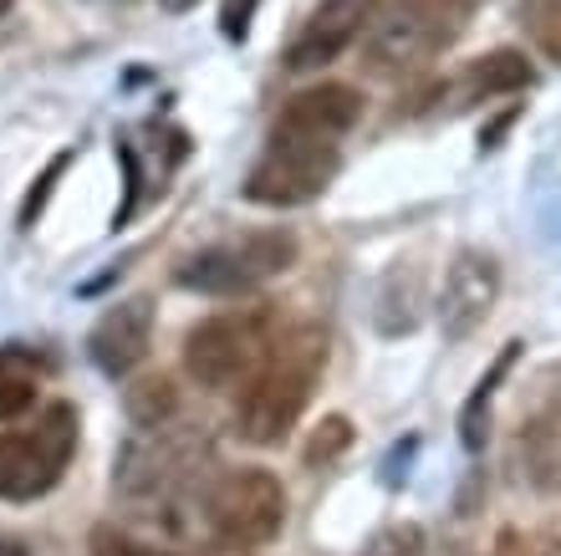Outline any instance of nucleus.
Returning <instances> with one entry per match:
<instances>
[{
    "mask_svg": "<svg viewBox=\"0 0 561 556\" xmlns=\"http://www.w3.org/2000/svg\"><path fill=\"white\" fill-rule=\"evenodd\" d=\"M5 11H11V0H0V21H5Z\"/></svg>",
    "mask_w": 561,
    "mask_h": 556,
    "instance_id": "obj_23",
    "label": "nucleus"
},
{
    "mask_svg": "<svg viewBox=\"0 0 561 556\" xmlns=\"http://www.w3.org/2000/svg\"><path fill=\"white\" fill-rule=\"evenodd\" d=\"M501 296V265L490 261L485 250H459L449 276H444V292H439V327L449 342L470 337L474 327L490 317Z\"/></svg>",
    "mask_w": 561,
    "mask_h": 556,
    "instance_id": "obj_9",
    "label": "nucleus"
},
{
    "mask_svg": "<svg viewBox=\"0 0 561 556\" xmlns=\"http://www.w3.org/2000/svg\"><path fill=\"white\" fill-rule=\"evenodd\" d=\"M474 0H378L363 31V61L373 77H409L449 52L470 26Z\"/></svg>",
    "mask_w": 561,
    "mask_h": 556,
    "instance_id": "obj_3",
    "label": "nucleus"
},
{
    "mask_svg": "<svg viewBox=\"0 0 561 556\" xmlns=\"http://www.w3.org/2000/svg\"><path fill=\"white\" fill-rule=\"evenodd\" d=\"M148 342H153V302L134 296V302H118L103 311V322L92 327L88 352L107 378H123L148 358Z\"/></svg>",
    "mask_w": 561,
    "mask_h": 556,
    "instance_id": "obj_11",
    "label": "nucleus"
},
{
    "mask_svg": "<svg viewBox=\"0 0 561 556\" xmlns=\"http://www.w3.org/2000/svg\"><path fill=\"white\" fill-rule=\"evenodd\" d=\"M327 367V337L317 327H291L276 342H266L245 394L236 409V429L245 444H280L296 429L301 409L311 404V388Z\"/></svg>",
    "mask_w": 561,
    "mask_h": 556,
    "instance_id": "obj_2",
    "label": "nucleus"
},
{
    "mask_svg": "<svg viewBox=\"0 0 561 556\" xmlns=\"http://www.w3.org/2000/svg\"><path fill=\"white\" fill-rule=\"evenodd\" d=\"M363 556H424V531L419 526H383L363 546Z\"/></svg>",
    "mask_w": 561,
    "mask_h": 556,
    "instance_id": "obj_17",
    "label": "nucleus"
},
{
    "mask_svg": "<svg viewBox=\"0 0 561 556\" xmlns=\"http://www.w3.org/2000/svg\"><path fill=\"white\" fill-rule=\"evenodd\" d=\"M205 521L225 546H266L286 521V490L271 469H230L205 496Z\"/></svg>",
    "mask_w": 561,
    "mask_h": 556,
    "instance_id": "obj_6",
    "label": "nucleus"
},
{
    "mask_svg": "<svg viewBox=\"0 0 561 556\" xmlns=\"http://www.w3.org/2000/svg\"><path fill=\"white\" fill-rule=\"evenodd\" d=\"M92 556H163V552H148V546H138L103 526V531H92Z\"/></svg>",
    "mask_w": 561,
    "mask_h": 556,
    "instance_id": "obj_18",
    "label": "nucleus"
},
{
    "mask_svg": "<svg viewBox=\"0 0 561 556\" xmlns=\"http://www.w3.org/2000/svg\"><path fill=\"white\" fill-rule=\"evenodd\" d=\"M261 352H266V317L255 311H225L184 337V367L199 388H236L255 373Z\"/></svg>",
    "mask_w": 561,
    "mask_h": 556,
    "instance_id": "obj_7",
    "label": "nucleus"
},
{
    "mask_svg": "<svg viewBox=\"0 0 561 556\" xmlns=\"http://www.w3.org/2000/svg\"><path fill=\"white\" fill-rule=\"evenodd\" d=\"M557 480H561V450H557Z\"/></svg>",
    "mask_w": 561,
    "mask_h": 556,
    "instance_id": "obj_24",
    "label": "nucleus"
},
{
    "mask_svg": "<svg viewBox=\"0 0 561 556\" xmlns=\"http://www.w3.org/2000/svg\"><path fill=\"white\" fill-rule=\"evenodd\" d=\"M77 450V409L51 404L21 434H0V500H36L61 480Z\"/></svg>",
    "mask_w": 561,
    "mask_h": 556,
    "instance_id": "obj_5",
    "label": "nucleus"
},
{
    "mask_svg": "<svg viewBox=\"0 0 561 556\" xmlns=\"http://www.w3.org/2000/svg\"><path fill=\"white\" fill-rule=\"evenodd\" d=\"M261 0H225V11H220V26L230 42H245V31H251V15Z\"/></svg>",
    "mask_w": 561,
    "mask_h": 556,
    "instance_id": "obj_19",
    "label": "nucleus"
},
{
    "mask_svg": "<svg viewBox=\"0 0 561 556\" xmlns=\"http://www.w3.org/2000/svg\"><path fill=\"white\" fill-rule=\"evenodd\" d=\"M205 454V444L190 440V434H174L169 424H153L138 444H128L118 465V490L128 500H169L179 485L190 480L194 459Z\"/></svg>",
    "mask_w": 561,
    "mask_h": 556,
    "instance_id": "obj_8",
    "label": "nucleus"
},
{
    "mask_svg": "<svg viewBox=\"0 0 561 556\" xmlns=\"http://www.w3.org/2000/svg\"><path fill=\"white\" fill-rule=\"evenodd\" d=\"M128 413H134L138 429H153L163 424L169 413H174V388H169V378H144L128 388Z\"/></svg>",
    "mask_w": 561,
    "mask_h": 556,
    "instance_id": "obj_15",
    "label": "nucleus"
},
{
    "mask_svg": "<svg viewBox=\"0 0 561 556\" xmlns=\"http://www.w3.org/2000/svg\"><path fill=\"white\" fill-rule=\"evenodd\" d=\"M505 363H511V352H505L501 367H495V373L480 383V394L465 404V419H459V440H465V450H485V434H490V429H485L490 424V388H495V378L505 373Z\"/></svg>",
    "mask_w": 561,
    "mask_h": 556,
    "instance_id": "obj_16",
    "label": "nucleus"
},
{
    "mask_svg": "<svg viewBox=\"0 0 561 556\" xmlns=\"http://www.w3.org/2000/svg\"><path fill=\"white\" fill-rule=\"evenodd\" d=\"M291 261H296L291 230H251L240 240H220V246L190 256L179 265V286L205 296H240V292H255L261 281L280 276Z\"/></svg>",
    "mask_w": 561,
    "mask_h": 556,
    "instance_id": "obj_4",
    "label": "nucleus"
},
{
    "mask_svg": "<svg viewBox=\"0 0 561 556\" xmlns=\"http://www.w3.org/2000/svg\"><path fill=\"white\" fill-rule=\"evenodd\" d=\"M163 11H194V5H199V0H159Z\"/></svg>",
    "mask_w": 561,
    "mask_h": 556,
    "instance_id": "obj_21",
    "label": "nucleus"
},
{
    "mask_svg": "<svg viewBox=\"0 0 561 556\" xmlns=\"http://www.w3.org/2000/svg\"><path fill=\"white\" fill-rule=\"evenodd\" d=\"M0 556H26V552H21L15 542H5V536H0Z\"/></svg>",
    "mask_w": 561,
    "mask_h": 556,
    "instance_id": "obj_22",
    "label": "nucleus"
},
{
    "mask_svg": "<svg viewBox=\"0 0 561 556\" xmlns=\"http://www.w3.org/2000/svg\"><path fill=\"white\" fill-rule=\"evenodd\" d=\"M373 11H378V0H322V5L307 15V26L296 31V42L286 46V67H291V72H311V67L337 61L342 52L368 31Z\"/></svg>",
    "mask_w": 561,
    "mask_h": 556,
    "instance_id": "obj_10",
    "label": "nucleus"
},
{
    "mask_svg": "<svg viewBox=\"0 0 561 556\" xmlns=\"http://www.w3.org/2000/svg\"><path fill=\"white\" fill-rule=\"evenodd\" d=\"M347 444V419H327L322 424V434L311 440V450H307V459H332V454Z\"/></svg>",
    "mask_w": 561,
    "mask_h": 556,
    "instance_id": "obj_20",
    "label": "nucleus"
},
{
    "mask_svg": "<svg viewBox=\"0 0 561 556\" xmlns=\"http://www.w3.org/2000/svg\"><path fill=\"white\" fill-rule=\"evenodd\" d=\"M520 26L541 46V57L561 67V0H520Z\"/></svg>",
    "mask_w": 561,
    "mask_h": 556,
    "instance_id": "obj_14",
    "label": "nucleus"
},
{
    "mask_svg": "<svg viewBox=\"0 0 561 556\" xmlns=\"http://www.w3.org/2000/svg\"><path fill=\"white\" fill-rule=\"evenodd\" d=\"M363 98L342 82H322V88L296 92L280 107L276 128H271V148L245 179V200L271 209L307 205L332 184L342 163V133L357 123Z\"/></svg>",
    "mask_w": 561,
    "mask_h": 556,
    "instance_id": "obj_1",
    "label": "nucleus"
},
{
    "mask_svg": "<svg viewBox=\"0 0 561 556\" xmlns=\"http://www.w3.org/2000/svg\"><path fill=\"white\" fill-rule=\"evenodd\" d=\"M516 88H531V67H526V57H520V52H490V57H480L470 72L459 77L455 98H465V103H485V98H495V92H516Z\"/></svg>",
    "mask_w": 561,
    "mask_h": 556,
    "instance_id": "obj_12",
    "label": "nucleus"
},
{
    "mask_svg": "<svg viewBox=\"0 0 561 556\" xmlns=\"http://www.w3.org/2000/svg\"><path fill=\"white\" fill-rule=\"evenodd\" d=\"M36 388H42V367L15 348L0 352V419L26 413L31 404H36Z\"/></svg>",
    "mask_w": 561,
    "mask_h": 556,
    "instance_id": "obj_13",
    "label": "nucleus"
}]
</instances>
